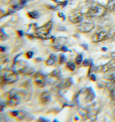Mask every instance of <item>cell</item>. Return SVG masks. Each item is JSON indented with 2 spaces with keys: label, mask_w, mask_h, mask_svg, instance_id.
<instances>
[{
  "label": "cell",
  "mask_w": 115,
  "mask_h": 122,
  "mask_svg": "<svg viewBox=\"0 0 115 122\" xmlns=\"http://www.w3.org/2000/svg\"><path fill=\"white\" fill-rule=\"evenodd\" d=\"M49 58H52L53 59H54L56 61H57V60H58V57H57V56L55 54H50V56H49Z\"/></svg>",
  "instance_id": "obj_36"
},
{
  "label": "cell",
  "mask_w": 115,
  "mask_h": 122,
  "mask_svg": "<svg viewBox=\"0 0 115 122\" xmlns=\"http://www.w3.org/2000/svg\"><path fill=\"white\" fill-rule=\"evenodd\" d=\"M107 50H108V48L105 47H104L101 48L102 51H103L104 52H106Z\"/></svg>",
  "instance_id": "obj_47"
},
{
  "label": "cell",
  "mask_w": 115,
  "mask_h": 122,
  "mask_svg": "<svg viewBox=\"0 0 115 122\" xmlns=\"http://www.w3.org/2000/svg\"><path fill=\"white\" fill-rule=\"evenodd\" d=\"M61 51L63 52H67L68 51L72 52V51L70 50L66 46H64V45H63L62 46V47H61Z\"/></svg>",
  "instance_id": "obj_32"
},
{
  "label": "cell",
  "mask_w": 115,
  "mask_h": 122,
  "mask_svg": "<svg viewBox=\"0 0 115 122\" xmlns=\"http://www.w3.org/2000/svg\"><path fill=\"white\" fill-rule=\"evenodd\" d=\"M92 60H90V59H85L83 62V65L85 67H87L88 66H90Z\"/></svg>",
  "instance_id": "obj_30"
},
{
  "label": "cell",
  "mask_w": 115,
  "mask_h": 122,
  "mask_svg": "<svg viewBox=\"0 0 115 122\" xmlns=\"http://www.w3.org/2000/svg\"><path fill=\"white\" fill-rule=\"evenodd\" d=\"M23 96H24V92L21 91L14 90L10 91L6 93L5 102L8 106H16L20 103Z\"/></svg>",
  "instance_id": "obj_1"
},
{
  "label": "cell",
  "mask_w": 115,
  "mask_h": 122,
  "mask_svg": "<svg viewBox=\"0 0 115 122\" xmlns=\"http://www.w3.org/2000/svg\"><path fill=\"white\" fill-rule=\"evenodd\" d=\"M67 0V1H68V0Z\"/></svg>",
  "instance_id": "obj_52"
},
{
  "label": "cell",
  "mask_w": 115,
  "mask_h": 122,
  "mask_svg": "<svg viewBox=\"0 0 115 122\" xmlns=\"http://www.w3.org/2000/svg\"><path fill=\"white\" fill-rule=\"evenodd\" d=\"M66 41V38L65 37H60L58 38H56L53 41V43L54 45H57L60 46L63 45Z\"/></svg>",
  "instance_id": "obj_16"
},
{
  "label": "cell",
  "mask_w": 115,
  "mask_h": 122,
  "mask_svg": "<svg viewBox=\"0 0 115 122\" xmlns=\"http://www.w3.org/2000/svg\"><path fill=\"white\" fill-rule=\"evenodd\" d=\"M61 70L59 69H56L53 70L49 74V76L52 77H55L58 78L60 76Z\"/></svg>",
  "instance_id": "obj_18"
},
{
  "label": "cell",
  "mask_w": 115,
  "mask_h": 122,
  "mask_svg": "<svg viewBox=\"0 0 115 122\" xmlns=\"http://www.w3.org/2000/svg\"><path fill=\"white\" fill-rule=\"evenodd\" d=\"M22 54H23V53H20V54H18L16 55V56L14 58V62H13V63H15L16 61H17V58H18L19 57H20V55H21Z\"/></svg>",
  "instance_id": "obj_42"
},
{
  "label": "cell",
  "mask_w": 115,
  "mask_h": 122,
  "mask_svg": "<svg viewBox=\"0 0 115 122\" xmlns=\"http://www.w3.org/2000/svg\"><path fill=\"white\" fill-rule=\"evenodd\" d=\"M47 75L43 72H38L34 75V83L39 88H43L46 85Z\"/></svg>",
  "instance_id": "obj_8"
},
{
  "label": "cell",
  "mask_w": 115,
  "mask_h": 122,
  "mask_svg": "<svg viewBox=\"0 0 115 122\" xmlns=\"http://www.w3.org/2000/svg\"><path fill=\"white\" fill-rule=\"evenodd\" d=\"M115 67V61L112 59L108 63L105 64L104 65L102 66L100 68V70L103 72H106L109 70L113 69Z\"/></svg>",
  "instance_id": "obj_14"
},
{
  "label": "cell",
  "mask_w": 115,
  "mask_h": 122,
  "mask_svg": "<svg viewBox=\"0 0 115 122\" xmlns=\"http://www.w3.org/2000/svg\"><path fill=\"white\" fill-rule=\"evenodd\" d=\"M73 84L72 78L70 77L62 79L55 82L51 89L53 91H59L70 87Z\"/></svg>",
  "instance_id": "obj_6"
},
{
  "label": "cell",
  "mask_w": 115,
  "mask_h": 122,
  "mask_svg": "<svg viewBox=\"0 0 115 122\" xmlns=\"http://www.w3.org/2000/svg\"><path fill=\"white\" fill-rule=\"evenodd\" d=\"M83 60V54H78L76 57L75 58V62L77 65H79L81 64Z\"/></svg>",
  "instance_id": "obj_22"
},
{
  "label": "cell",
  "mask_w": 115,
  "mask_h": 122,
  "mask_svg": "<svg viewBox=\"0 0 115 122\" xmlns=\"http://www.w3.org/2000/svg\"><path fill=\"white\" fill-rule=\"evenodd\" d=\"M67 61V58L65 55L63 54H61L59 55V64L61 65L65 63Z\"/></svg>",
  "instance_id": "obj_23"
},
{
  "label": "cell",
  "mask_w": 115,
  "mask_h": 122,
  "mask_svg": "<svg viewBox=\"0 0 115 122\" xmlns=\"http://www.w3.org/2000/svg\"><path fill=\"white\" fill-rule=\"evenodd\" d=\"M20 113V111H10V116L13 117H17Z\"/></svg>",
  "instance_id": "obj_29"
},
{
  "label": "cell",
  "mask_w": 115,
  "mask_h": 122,
  "mask_svg": "<svg viewBox=\"0 0 115 122\" xmlns=\"http://www.w3.org/2000/svg\"><path fill=\"white\" fill-rule=\"evenodd\" d=\"M46 7L48 9H50V10H57L58 9V7L51 5H47L46 6Z\"/></svg>",
  "instance_id": "obj_33"
},
{
  "label": "cell",
  "mask_w": 115,
  "mask_h": 122,
  "mask_svg": "<svg viewBox=\"0 0 115 122\" xmlns=\"http://www.w3.org/2000/svg\"><path fill=\"white\" fill-rule=\"evenodd\" d=\"M108 33V39H110L114 36H115V26H113L109 29Z\"/></svg>",
  "instance_id": "obj_24"
},
{
  "label": "cell",
  "mask_w": 115,
  "mask_h": 122,
  "mask_svg": "<svg viewBox=\"0 0 115 122\" xmlns=\"http://www.w3.org/2000/svg\"><path fill=\"white\" fill-rule=\"evenodd\" d=\"M80 91L84 93L85 94V100L86 102H91L95 99L96 95L94 91L91 87L83 88L80 90Z\"/></svg>",
  "instance_id": "obj_11"
},
{
  "label": "cell",
  "mask_w": 115,
  "mask_h": 122,
  "mask_svg": "<svg viewBox=\"0 0 115 122\" xmlns=\"http://www.w3.org/2000/svg\"><path fill=\"white\" fill-rule=\"evenodd\" d=\"M99 112V110L97 108H91L87 116L86 119L90 120V121H95L97 119V115Z\"/></svg>",
  "instance_id": "obj_13"
},
{
  "label": "cell",
  "mask_w": 115,
  "mask_h": 122,
  "mask_svg": "<svg viewBox=\"0 0 115 122\" xmlns=\"http://www.w3.org/2000/svg\"><path fill=\"white\" fill-rule=\"evenodd\" d=\"M109 92L111 99L115 102V89L110 91Z\"/></svg>",
  "instance_id": "obj_31"
},
{
  "label": "cell",
  "mask_w": 115,
  "mask_h": 122,
  "mask_svg": "<svg viewBox=\"0 0 115 122\" xmlns=\"http://www.w3.org/2000/svg\"><path fill=\"white\" fill-rule=\"evenodd\" d=\"M68 4V1L65 0V1H64L63 2V4H62V6H61L63 7H66V6Z\"/></svg>",
  "instance_id": "obj_40"
},
{
  "label": "cell",
  "mask_w": 115,
  "mask_h": 122,
  "mask_svg": "<svg viewBox=\"0 0 115 122\" xmlns=\"http://www.w3.org/2000/svg\"><path fill=\"white\" fill-rule=\"evenodd\" d=\"M74 120L75 121H78V120H79V118L78 117H75Z\"/></svg>",
  "instance_id": "obj_49"
},
{
  "label": "cell",
  "mask_w": 115,
  "mask_h": 122,
  "mask_svg": "<svg viewBox=\"0 0 115 122\" xmlns=\"http://www.w3.org/2000/svg\"><path fill=\"white\" fill-rule=\"evenodd\" d=\"M69 20L73 24H77L81 22L83 20V14L79 10H73L70 12L69 16Z\"/></svg>",
  "instance_id": "obj_9"
},
{
  "label": "cell",
  "mask_w": 115,
  "mask_h": 122,
  "mask_svg": "<svg viewBox=\"0 0 115 122\" xmlns=\"http://www.w3.org/2000/svg\"><path fill=\"white\" fill-rule=\"evenodd\" d=\"M28 16L30 18L33 19H37L39 17V14L38 12L36 10L29 12L27 14Z\"/></svg>",
  "instance_id": "obj_19"
},
{
  "label": "cell",
  "mask_w": 115,
  "mask_h": 122,
  "mask_svg": "<svg viewBox=\"0 0 115 122\" xmlns=\"http://www.w3.org/2000/svg\"><path fill=\"white\" fill-rule=\"evenodd\" d=\"M18 73L13 70H8L0 77V85L5 86L7 84L14 83L19 79Z\"/></svg>",
  "instance_id": "obj_2"
},
{
  "label": "cell",
  "mask_w": 115,
  "mask_h": 122,
  "mask_svg": "<svg viewBox=\"0 0 115 122\" xmlns=\"http://www.w3.org/2000/svg\"><path fill=\"white\" fill-rule=\"evenodd\" d=\"M27 1H28V0H20V4L22 5H25L27 3Z\"/></svg>",
  "instance_id": "obj_45"
},
{
  "label": "cell",
  "mask_w": 115,
  "mask_h": 122,
  "mask_svg": "<svg viewBox=\"0 0 115 122\" xmlns=\"http://www.w3.org/2000/svg\"><path fill=\"white\" fill-rule=\"evenodd\" d=\"M90 78L91 80L92 81H97L96 76L94 74L90 75Z\"/></svg>",
  "instance_id": "obj_35"
},
{
  "label": "cell",
  "mask_w": 115,
  "mask_h": 122,
  "mask_svg": "<svg viewBox=\"0 0 115 122\" xmlns=\"http://www.w3.org/2000/svg\"><path fill=\"white\" fill-rule=\"evenodd\" d=\"M95 26V23L90 19H86L80 23L78 26V30L81 33H88L94 29Z\"/></svg>",
  "instance_id": "obj_5"
},
{
  "label": "cell",
  "mask_w": 115,
  "mask_h": 122,
  "mask_svg": "<svg viewBox=\"0 0 115 122\" xmlns=\"http://www.w3.org/2000/svg\"><path fill=\"white\" fill-rule=\"evenodd\" d=\"M38 121H39V122H48V120H47V119H45V118L40 117L39 118V119H38Z\"/></svg>",
  "instance_id": "obj_39"
},
{
  "label": "cell",
  "mask_w": 115,
  "mask_h": 122,
  "mask_svg": "<svg viewBox=\"0 0 115 122\" xmlns=\"http://www.w3.org/2000/svg\"><path fill=\"white\" fill-rule=\"evenodd\" d=\"M58 15L60 18H61L62 19L63 18V16H65L64 14H63V13H62V12H59L58 14Z\"/></svg>",
  "instance_id": "obj_46"
},
{
  "label": "cell",
  "mask_w": 115,
  "mask_h": 122,
  "mask_svg": "<svg viewBox=\"0 0 115 122\" xmlns=\"http://www.w3.org/2000/svg\"><path fill=\"white\" fill-rule=\"evenodd\" d=\"M81 46L86 51H88V46L87 44H83L82 45H81Z\"/></svg>",
  "instance_id": "obj_37"
},
{
  "label": "cell",
  "mask_w": 115,
  "mask_h": 122,
  "mask_svg": "<svg viewBox=\"0 0 115 122\" xmlns=\"http://www.w3.org/2000/svg\"><path fill=\"white\" fill-rule=\"evenodd\" d=\"M76 67L75 63L72 61H69L66 63V68L70 71H74Z\"/></svg>",
  "instance_id": "obj_20"
},
{
  "label": "cell",
  "mask_w": 115,
  "mask_h": 122,
  "mask_svg": "<svg viewBox=\"0 0 115 122\" xmlns=\"http://www.w3.org/2000/svg\"><path fill=\"white\" fill-rule=\"evenodd\" d=\"M113 114L114 117L115 118V108L113 110Z\"/></svg>",
  "instance_id": "obj_51"
},
{
  "label": "cell",
  "mask_w": 115,
  "mask_h": 122,
  "mask_svg": "<svg viewBox=\"0 0 115 122\" xmlns=\"http://www.w3.org/2000/svg\"><path fill=\"white\" fill-rule=\"evenodd\" d=\"M104 78L105 79L112 80L115 78V69H111L107 72H105L104 74Z\"/></svg>",
  "instance_id": "obj_15"
},
{
  "label": "cell",
  "mask_w": 115,
  "mask_h": 122,
  "mask_svg": "<svg viewBox=\"0 0 115 122\" xmlns=\"http://www.w3.org/2000/svg\"><path fill=\"white\" fill-rule=\"evenodd\" d=\"M112 83L115 85V78H114V79H113V80H112Z\"/></svg>",
  "instance_id": "obj_50"
},
{
  "label": "cell",
  "mask_w": 115,
  "mask_h": 122,
  "mask_svg": "<svg viewBox=\"0 0 115 122\" xmlns=\"http://www.w3.org/2000/svg\"><path fill=\"white\" fill-rule=\"evenodd\" d=\"M51 94L48 91H45L41 94L39 97V102L42 105H47L51 101Z\"/></svg>",
  "instance_id": "obj_12"
},
{
  "label": "cell",
  "mask_w": 115,
  "mask_h": 122,
  "mask_svg": "<svg viewBox=\"0 0 115 122\" xmlns=\"http://www.w3.org/2000/svg\"><path fill=\"white\" fill-rule=\"evenodd\" d=\"M106 9L110 11H115V0H109L106 5Z\"/></svg>",
  "instance_id": "obj_17"
},
{
  "label": "cell",
  "mask_w": 115,
  "mask_h": 122,
  "mask_svg": "<svg viewBox=\"0 0 115 122\" xmlns=\"http://www.w3.org/2000/svg\"><path fill=\"white\" fill-rule=\"evenodd\" d=\"M52 21H50L45 24L42 25L41 27H38L35 30V37L38 38L40 39H44V37L48 35L51 30H52Z\"/></svg>",
  "instance_id": "obj_4"
},
{
  "label": "cell",
  "mask_w": 115,
  "mask_h": 122,
  "mask_svg": "<svg viewBox=\"0 0 115 122\" xmlns=\"http://www.w3.org/2000/svg\"><path fill=\"white\" fill-rule=\"evenodd\" d=\"M106 8L100 5L91 7L86 13L88 18H97L104 16L106 12Z\"/></svg>",
  "instance_id": "obj_3"
},
{
  "label": "cell",
  "mask_w": 115,
  "mask_h": 122,
  "mask_svg": "<svg viewBox=\"0 0 115 122\" xmlns=\"http://www.w3.org/2000/svg\"><path fill=\"white\" fill-rule=\"evenodd\" d=\"M111 57H112V59L115 61V52H114L113 54H112Z\"/></svg>",
  "instance_id": "obj_48"
},
{
  "label": "cell",
  "mask_w": 115,
  "mask_h": 122,
  "mask_svg": "<svg viewBox=\"0 0 115 122\" xmlns=\"http://www.w3.org/2000/svg\"><path fill=\"white\" fill-rule=\"evenodd\" d=\"M7 35L3 29H0V39L1 40H5L7 39Z\"/></svg>",
  "instance_id": "obj_27"
},
{
  "label": "cell",
  "mask_w": 115,
  "mask_h": 122,
  "mask_svg": "<svg viewBox=\"0 0 115 122\" xmlns=\"http://www.w3.org/2000/svg\"><path fill=\"white\" fill-rule=\"evenodd\" d=\"M7 104L5 102H0V112H2L4 110L5 107L7 106Z\"/></svg>",
  "instance_id": "obj_34"
},
{
  "label": "cell",
  "mask_w": 115,
  "mask_h": 122,
  "mask_svg": "<svg viewBox=\"0 0 115 122\" xmlns=\"http://www.w3.org/2000/svg\"><path fill=\"white\" fill-rule=\"evenodd\" d=\"M13 67L14 70L16 71L18 74H23L28 68V63L27 62L23 61H17L13 63Z\"/></svg>",
  "instance_id": "obj_10"
},
{
  "label": "cell",
  "mask_w": 115,
  "mask_h": 122,
  "mask_svg": "<svg viewBox=\"0 0 115 122\" xmlns=\"http://www.w3.org/2000/svg\"><path fill=\"white\" fill-rule=\"evenodd\" d=\"M0 51L1 52H4L6 51V48H5V47L1 46L0 47Z\"/></svg>",
  "instance_id": "obj_44"
},
{
  "label": "cell",
  "mask_w": 115,
  "mask_h": 122,
  "mask_svg": "<svg viewBox=\"0 0 115 122\" xmlns=\"http://www.w3.org/2000/svg\"><path fill=\"white\" fill-rule=\"evenodd\" d=\"M56 61L52 58H49L45 62V64L48 66L53 65Z\"/></svg>",
  "instance_id": "obj_26"
},
{
  "label": "cell",
  "mask_w": 115,
  "mask_h": 122,
  "mask_svg": "<svg viewBox=\"0 0 115 122\" xmlns=\"http://www.w3.org/2000/svg\"><path fill=\"white\" fill-rule=\"evenodd\" d=\"M35 70L34 68L32 67H28L25 71V72L23 73V75L25 76H30L35 74Z\"/></svg>",
  "instance_id": "obj_21"
},
{
  "label": "cell",
  "mask_w": 115,
  "mask_h": 122,
  "mask_svg": "<svg viewBox=\"0 0 115 122\" xmlns=\"http://www.w3.org/2000/svg\"><path fill=\"white\" fill-rule=\"evenodd\" d=\"M34 61L36 62H40L43 61V59L41 58H40V57H37L35 59Z\"/></svg>",
  "instance_id": "obj_43"
},
{
  "label": "cell",
  "mask_w": 115,
  "mask_h": 122,
  "mask_svg": "<svg viewBox=\"0 0 115 122\" xmlns=\"http://www.w3.org/2000/svg\"><path fill=\"white\" fill-rule=\"evenodd\" d=\"M17 33L18 34V36L20 37H22L24 36V32L22 30H18L17 31Z\"/></svg>",
  "instance_id": "obj_38"
},
{
  "label": "cell",
  "mask_w": 115,
  "mask_h": 122,
  "mask_svg": "<svg viewBox=\"0 0 115 122\" xmlns=\"http://www.w3.org/2000/svg\"><path fill=\"white\" fill-rule=\"evenodd\" d=\"M58 30L61 32H64V31H65L66 29L65 27H64V26H61V27H59Z\"/></svg>",
  "instance_id": "obj_41"
},
{
  "label": "cell",
  "mask_w": 115,
  "mask_h": 122,
  "mask_svg": "<svg viewBox=\"0 0 115 122\" xmlns=\"http://www.w3.org/2000/svg\"><path fill=\"white\" fill-rule=\"evenodd\" d=\"M108 30L100 29L97 30L93 35L91 41L94 43H98L108 39Z\"/></svg>",
  "instance_id": "obj_7"
},
{
  "label": "cell",
  "mask_w": 115,
  "mask_h": 122,
  "mask_svg": "<svg viewBox=\"0 0 115 122\" xmlns=\"http://www.w3.org/2000/svg\"><path fill=\"white\" fill-rule=\"evenodd\" d=\"M34 54V52L32 51H30L25 53V57L26 59H31L33 57Z\"/></svg>",
  "instance_id": "obj_28"
},
{
  "label": "cell",
  "mask_w": 115,
  "mask_h": 122,
  "mask_svg": "<svg viewBox=\"0 0 115 122\" xmlns=\"http://www.w3.org/2000/svg\"><path fill=\"white\" fill-rule=\"evenodd\" d=\"M12 10L14 11H16V10H19L23 9L24 7L23 6V5L20 4H16L13 5L12 7Z\"/></svg>",
  "instance_id": "obj_25"
}]
</instances>
